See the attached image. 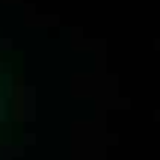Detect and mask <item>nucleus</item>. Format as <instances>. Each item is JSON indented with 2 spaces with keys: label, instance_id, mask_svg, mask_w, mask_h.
Returning <instances> with one entry per match:
<instances>
[{
  "label": "nucleus",
  "instance_id": "1",
  "mask_svg": "<svg viewBox=\"0 0 160 160\" xmlns=\"http://www.w3.org/2000/svg\"><path fill=\"white\" fill-rule=\"evenodd\" d=\"M0 119H3V74H0Z\"/></svg>",
  "mask_w": 160,
  "mask_h": 160
}]
</instances>
